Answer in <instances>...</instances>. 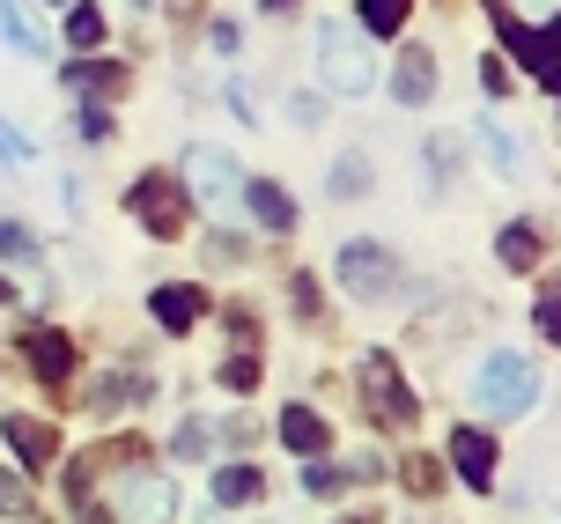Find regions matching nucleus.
Wrapping results in <instances>:
<instances>
[{
	"instance_id": "nucleus-36",
	"label": "nucleus",
	"mask_w": 561,
	"mask_h": 524,
	"mask_svg": "<svg viewBox=\"0 0 561 524\" xmlns=\"http://www.w3.org/2000/svg\"><path fill=\"white\" fill-rule=\"evenodd\" d=\"M23 156H30V140H15L8 126H0V163H23Z\"/></svg>"
},
{
	"instance_id": "nucleus-31",
	"label": "nucleus",
	"mask_w": 561,
	"mask_h": 524,
	"mask_svg": "<svg viewBox=\"0 0 561 524\" xmlns=\"http://www.w3.org/2000/svg\"><path fill=\"white\" fill-rule=\"evenodd\" d=\"M222 443H229V451H252V443H259V421H252V414L222 421Z\"/></svg>"
},
{
	"instance_id": "nucleus-20",
	"label": "nucleus",
	"mask_w": 561,
	"mask_h": 524,
	"mask_svg": "<svg viewBox=\"0 0 561 524\" xmlns=\"http://www.w3.org/2000/svg\"><path fill=\"white\" fill-rule=\"evenodd\" d=\"M0 30H8L15 53H45V30L30 23V0H0Z\"/></svg>"
},
{
	"instance_id": "nucleus-3",
	"label": "nucleus",
	"mask_w": 561,
	"mask_h": 524,
	"mask_svg": "<svg viewBox=\"0 0 561 524\" xmlns=\"http://www.w3.org/2000/svg\"><path fill=\"white\" fill-rule=\"evenodd\" d=\"M126 207H134L140 229H148V237H163V244H178V237H185V221H193V207H185V193H178V178H163V170H148L134 193H126Z\"/></svg>"
},
{
	"instance_id": "nucleus-38",
	"label": "nucleus",
	"mask_w": 561,
	"mask_h": 524,
	"mask_svg": "<svg viewBox=\"0 0 561 524\" xmlns=\"http://www.w3.org/2000/svg\"><path fill=\"white\" fill-rule=\"evenodd\" d=\"M340 524H377V517H369V510H355V517H340Z\"/></svg>"
},
{
	"instance_id": "nucleus-26",
	"label": "nucleus",
	"mask_w": 561,
	"mask_h": 524,
	"mask_svg": "<svg viewBox=\"0 0 561 524\" xmlns=\"http://www.w3.org/2000/svg\"><path fill=\"white\" fill-rule=\"evenodd\" d=\"M533 326H539V340H547V348L561 340V296H554V281H547V296L533 304Z\"/></svg>"
},
{
	"instance_id": "nucleus-19",
	"label": "nucleus",
	"mask_w": 561,
	"mask_h": 524,
	"mask_svg": "<svg viewBox=\"0 0 561 524\" xmlns=\"http://www.w3.org/2000/svg\"><path fill=\"white\" fill-rule=\"evenodd\" d=\"M67 45H75V53L104 45V8H96V0H67Z\"/></svg>"
},
{
	"instance_id": "nucleus-34",
	"label": "nucleus",
	"mask_w": 561,
	"mask_h": 524,
	"mask_svg": "<svg viewBox=\"0 0 561 524\" xmlns=\"http://www.w3.org/2000/svg\"><path fill=\"white\" fill-rule=\"evenodd\" d=\"M480 89H488V96H503V89H510V67H503V59H480Z\"/></svg>"
},
{
	"instance_id": "nucleus-22",
	"label": "nucleus",
	"mask_w": 561,
	"mask_h": 524,
	"mask_svg": "<svg viewBox=\"0 0 561 524\" xmlns=\"http://www.w3.org/2000/svg\"><path fill=\"white\" fill-rule=\"evenodd\" d=\"M369 193V156H340L333 163V200H363Z\"/></svg>"
},
{
	"instance_id": "nucleus-2",
	"label": "nucleus",
	"mask_w": 561,
	"mask_h": 524,
	"mask_svg": "<svg viewBox=\"0 0 561 524\" xmlns=\"http://www.w3.org/2000/svg\"><path fill=\"white\" fill-rule=\"evenodd\" d=\"M533 391H539V369H533L525 355H495V362L473 377L480 414H525V407H533Z\"/></svg>"
},
{
	"instance_id": "nucleus-9",
	"label": "nucleus",
	"mask_w": 561,
	"mask_h": 524,
	"mask_svg": "<svg viewBox=\"0 0 561 524\" xmlns=\"http://www.w3.org/2000/svg\"><path fill=\"white\" fill-rule=\"evenodd\" d=\"M15 348H23V362L45 377V385H59V377L75 369V340L53 332V326H23V332H15Z\"/></svg>"
},
{
	"instance_id": "nucleus-23",
	"label": "nucleus",
	"mask_w": 561,
	"mask_h": 524,
	"mask_svg": "<svg viewBox=\"0 0 561 524\" xmlns=\"http://www.w3.org/2000/svg\"><path fill=\"white\" fill-rule=\"evenodd\" d=\"M0 259H15V266H30V259H37V237H30L23 221H8V215H0Z\"/></svg>"
},
{
	"instance_id": "nucleus-21",
	"label": "nucleus",
	"mask_w": 561,
	"mask_h": 524,
	"mask_svg": "<svg viewBox=\"0 0 561 524\" xmlns=\"http://www.w3.org/2000/svg\"><path fill=\"white\" fill-rule=\"evenodd\" d=\"M414 0H363V37H399Z\"/></svg>"
},
{
	"instance_id": "nucleus-12",
	"label": "nucleus",
	"mask_w": 561,
	"mask_h": 524,
	"mask_svg": "<svg viewBox=\"0 0 561 524\" xmlns=\"http://www.w3.org/2000/svg\"><path fill=\"white\" fill-rule=\"evenodd\" d=\"M450 466L466 472V488L488 495V480H495V436H488V429H458V436H450Z\"/></svg>"
},
{
	"instance_id": "nucleus-7",
	"label": "nucleus",
	"mask_w": 561,
	"mask_h": 524,
	"mask_svg": "<svg viewBox=\"0 0 561 524\" xmlns=\"http://www.w3.org/2000/svg\"><path fill=\"white\" fill-rule=\"evenodd\" d=\"M170 502H178V488L156 480V472H126V480H118V517L126 524H163Z\"/></svg>"
},
{
	"instance_id": "nucleus-27",
	"label": "nucleus",
	"mask_w": 561,
	"mask_h": 524,
	"mask_svg": "<svg viewBox=\"0 0 561 524\" xmlns=\"http://www.w3.org/2000/svg\"><path fill=\"white\" fill-rule=\"evenodd\" d=\"M222 385L229 391H259V355H229L222 362Z\"/></svg>"
},
{
	"instance_id": "nucleus-39",
	"label": "nucleus",
	"mask_w": 561,
	"mask_h": 524,
	"mask_svg": "<svg viewBox=\"0 0 561 524\" xmlns=\"http://www.w3.org/2000/svg\"><path fill=\"white\" fill-rule=\"evenodd\" d=\"M8 296H15V288H8V281H0V304H8Z\"/></svg>"
},
{
	"instance_id": "nucleus-13",
	"label": "nucleus",
	"mask_w": 561,
	"mask_h": 524,
	"mask_svg": "<svg viewBox=\"0 0 561 524\" xmlns=\"http://www.w3.org/2000/svg\"><path fill=\"white\" fill-rule=\"evenodd\" d=\"M428 89H436V59H428V45H407L392 67V96L399 104H428Z\"/></svg>"
},
{
	"instance_id": "nucleus-28",
	"label": "nucleus",
	"mask_w": 561,
	"mask_h": 524,
	"mask_svg": "<svg viewBox=\"0 0 561 524\" xmlns=\"http://www.w3.org/2000/svg\"><path fill=\"white\" fill-rule=\"evenodd\" d=\"M347 488V472H333V466H310L304 458V495H340Z\"/></svg>"
},
{
	"instance_id": "nucleus-16",
	"label": "nucleus",
	"mask_w": 561,
	"mask_h": 524,
	"mask_svg": "<svg viewBox=\"0 0 561 524\" xmlns=\"http://www.w3.org/2000/svg\"><path fill=\"white\" fill-rule=\"evenodd\" d=\"M67 82L89 89L96 104H112L118 89H126V67H118V59H75V67H67Z\"/></svg>"
},
{
	"instance_id": "nucleus-24",
	"label": "nucleus",
	"mask_w": 561,
	"mask_h": 524,
	"mask_svg": "<svg viewBox=\"0 0 561 524\" xmlns=\"http://www.w3.org/2000/svg\"><path fill=\"white\" fill-rule=\"evenodd\" d=\"M399 472H407V488H414V495H444V466H436V458H421V451H414Z\"/></svg>"
},
{
	"instance_id": "nucleus-5",
	"label": "nucleus",
	"mask_w": 561,
	"mask_h": 524,
	"mask_svg": "<svg viewBox=\"0 0 561 524\" xmlns=\"http://www.w3.org/2000/svg\"><path fill=\"white\" fill-rule=\"evenodd\" d=\"M488 15H495V30H503V45H510L517 59H525V75H533V82L547 89V96H554V23L533 30V23H517L510 8H488Z\"/></svg>"
},
{
	"instance_id": "nucleus-17",
	"label": "nucleus",
	"mask_w": 561,
	"mask_h": 524,
	"mask_svg": "<svg viewBox=\"0 0 561 524\" xmlns=\"http://www.w3.org/2000/svg\"><path fill=\"white\" fill-rule=\"evenodd\" d=\"M266 495V472L259 466H222L215 472V502H229V510H237V502H259Z\"/></svg>"
},
{
	"instance_id": "nucleus-18",
	"label": "nucleus",
	"mask_w": 561,
	"mask_h": 524,
	"mask_svg": "<svg viewBox=\"0 0 561 524\" xmlns=\"http://www.w3.org/2000/svg\"><path fill=\"white\" fill-rule=\"evenodd\" d=\"M495 251H503V266H510V274H533V266H539V229H533V221H510Z\"/></svg>"
},
{
	"instance_id": "nucleus-6",
	"label": "nucleus",
	"mask_w": 561,
	"mask_h": 524,
	"mask_svg": "<svg viewBox=\"0 0 561 524\" xmlns=\"http://www.w3.org/2000/svg\"><path fill=\"white\" fill-rule=\"evenodd\" d=\"M185 185H193L199 200H237L244 170H237L229 148H193V156H185Z\"/></svg>"
},
{
	"instance_id": "nucleus-29",
	"label": "nucleus",
	"mask_w": 561,
	"mask_h": 524,
	"mask_svg": "<svg viewBox=\"0 0 561 524\" xmlns=\"http://www.w3.org/2000/svg\"><path fill=\"white\" fill-rule=\"evenodd\" d=\"M30 510V488H23V472H0V517H23Z\"/></svg>"
},
{
	"instance_id": "nucleus-35",
	"label": "nucleus",
	"mask_w": 561,
	"mask_h": 524,
	"mask_svg": "<svg viewBox=\"0 0 561 524\" xmlns=\"http://www.w3.org/2000/svg\"><path fill=\"white\" fill-rule=\"evenodd\" d=\"M288 288H296V304H304V318H318V281H310V274H296Z\"/></svg>"
},
{
	"instance_id": "nucleus-37",
	"label": "nucleus",
	"mask_w": 561,
	"mask_h": 524,
	"mask_svg": "<svg viewBox=\"0 0 561 524\" xmlns=\"http://www.w3.org/2000/svg\"><path fill=\"white\" fill-rule=\"evenodd\" d=\"M259 8H274V15H296V0H259Z\"/></svg>"
},
{
	"instance_id": "nucleus-15",
	"label": "nucleus",
	"mask_w": 561,
	"mask_h": 524,
	"mask_svg": "<svg viewBox=\"0 0 561 524\" xmlns=\"http://www.w3.org/2000/svg\"><path fill=\"white\" fill-rule=\"evenodd\" d=\"M280 443H288L296 458H325V443H333V429H325V421L310 414V407H288V414H280Z\"/></svg>"
},
{
	"instance_id": "nucleus-14",
	"label": "nucleus",
	"mask_w": 561,
	"mask_h": 524,
	"mask_svg": "<svg viewBox=\"0 0 561 524\" xmlns=\"http://www.w3.org/2000/svg\"><path fill=\"white\" fill-rule=\"evenodd\" d=\"M237 200H252V215L266 221L274 237H280V229H296V200L280 193L274 178H244V185H237Z\"/></svg>"
},
{
	"instance_id": "nucleus-25",
	"label": "nucleus",
	"mask_w": 561,
	"mask_h": 524,
	"mask_svg": "<svg viewBox=\"0 0 561 524\" xmlns=\"http://www.w3.org/2000/svg\"><path fill=\"white\" fill-rule=\"evenodd\" d=\"M170 451H178L185 466H193V458H207V451H215V436H207V421H185V429L170 436Z\"/></svg>"
},
{
	"instance_id": "nucleus-32",
	"label": "nucleus",
	"mask_w": 561,
	"mask_h": 524,
	"mask_svg": "<svg viewBox=\"0 0 561 524\" xmlns=\"http://www.w3.org/2000/svg\"><path fill=\"white\" fill-rule=\"evenodd\" d=\"M82 140H112V104H89L82 111Z\"/></svg>"
},
{
	"instance_id": "nucleus-40",
	"label": "nucleus",
	"mask_w": 561,
	"mask_h": 524,
	"mask_svg": "<svg viewBox=\"0 0 561 524\" xmlns=\"http://www.w3.org/2000/svg\"><path fill=\"white\" fill-rule=\"evenodd\" d=\"M59 8H67V0H59Z\"/></svg>"
},
{
	"instance_id": "nucleus-33",
	"label": "nucleus",
	"mask_w": 561,
	"mask_h": 524,
	"mask_svg": "<svg viewBox=\"0 0 561 524\" xmlns=\"http://www.w3.org/2000/svg\"><path fill=\"white\" fill-rule=\"evenodd\" d=\"M229 332H237V340H252V348H259V318H252V304H229Z\"/></svg>"
},
{
	"instance_id": "nucleus-10",
	"label": "nucleus",
	"mask_w": 561,
	"mask_h": 524,
	"mask_svg": "<svg viewBox=\"0 0 561 524\" xmlns=\"http://www.w3.org/2000/svg\"><path fill=\"white\" fill-rule=\"evenodd\" d=\"M0 436H8V451H15L23 466H53V458H59V429H53V421H37V414H8V421H0Z\"/></svg>"
},
{
	"instance_id": "nucleus-30",
	"label": "nucleus",
	"mask_w": 561,
	"mask_h": 524,
	"mask_svg": "<svg viewBox=\"0 0 561 524\" xmlns=\"http://www.w3.org/2000/svg\"><path fill=\"white\" fill-rule=\"evenodd\" d=\"M207 259H215V266H237V259H244V237L215 229V237H207Z\"/></svg>"
},
{
	"instance_id": "nucleus-11",
	"label": "nucleus",
	"mask_w": 561,
	"mask_h": 524,
	"mask_svg": "<svg viewBox=\"0 0 561 524\" xmlns=\"http://www.w3.org/2000/svg\"><path fill=\"white\" fill-rule=\"evenodd\" d=\"M148 310H156V326H163V332H193L215 304L199 296L193 281H170V288H156V296H148Z\"/></svg>"
},
{
	"instance_id": "nucleus-8",
	"label": "nucleus",
	"mask_w": 561,
	"mask_h": 524,
	"mask_svg": "<svg viewBox=\"0 0 561 524\" xmlns=\"http://www.w3.org/2000/svg\"><path fill=\"white\" fill-rule=\"evenodd\" d=\"M392 251L385 244H369V237H355V244L340 251V281H347V288H355V296H377V288H392Z\"/></svg>"
},
{
	"instance_id": "nucleus-4",
	"label": "nucleus",
	"mask_w": 561,
	"mask_h": 524,
	"mask_svg": "<svg viewBox=\"0 0 561 524\" xmlns=\"http://www.w3.org/2000/svg\"><path fill=\"white\" fill-rule=\"evenodd\" d=\"M363 407L385 421V429H414L421 407H414V391L399 385V362L392 355H369L363 362Z\"/></svg>"
},
{
	"instance_id": "nucleus-1",
	"label": "nucleus",
	"mask_w": 561,
	"mask_h": 524,
	"mask_svg": "<svg viewBox=\"0 0 561 524\" xmlns=\"http://www.w3.org/2000/svg\"><path fill=\"white\" fill-rule=\"evenodd\" d=\"M318 75L340 96H363L377 82V59H369V37L355 23H318Z\"/></svg>"
}]
</instances>
